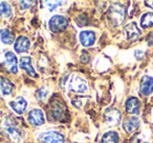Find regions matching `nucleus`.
<instances>
[{
  "mask_svg": "<svg viewBox=\"0 0 153 143\" xmlns=\"http://www.w3.org/2000/svg\"><path fill=\"white\" fill-rule=\"evenodd\" d=\"M125 107H126V111L129 114H131V115H137V114L140 113V102L135 97H130V98H128L127 101H126Z\"/></svg>",
  "mask_w": 153,
  "mask_h": 143,
  "instance_id": "2eb2a0df",
  "label": "nucleus"
},
{
  "mask_svg": "<svg viewBox=\"0 0 153 143\" xmlns=\"http://www.w3.org/2000/svg\"><path fill=\"white\" fill-rule=\"evenodd\" d=\"M19 65H20V67L23 70H25L30 76H32V77H37V73H36V70H35L34 66H33V61L30 57H28V56H23V57H21Z\"/></svg>",
  "mask_w": 153,
  "mask_h": 143,
  "instance_id": "ddd939ff",
  "label": "nucleus"
},
{
  "mask_svg": "<svg viewBox=\"0 0 153 143\" xmlns=\"http://www.w3.org/2000/svg\"><path fill=\"white\" fill-rule=\"evenodd\" d=\"M47 95H48V90L45 88H41L37 91V98L41 101H44L47 98Z\"/></svg>",
  "mask_w": 153,
  "mask_h": 143,
  "instance_id": "5701e85b",
  "label": "nucleus"
},
{
  "mask_svg": "<svg viewBox=\"0 0 153 143\" xmlns=\"http://www.w3.org/2000/svg\"><path fill=\"white\" fill-rule=\"evenodd\" d=\"M51 116L55 120H58V121H62L64 118V114H65V109H64L63 105L59 102H53V105H51Z\"/></svg>",
  "mask_w": 153,
  "mask_h": 143,
  "instance_id": "f3484780",
  "label": "nucleus"
},
{
  "mask_svg": "<svg viewBox=\"0 0 153 143\" xmlns=\"http://www.w3.org/2000/svg\"><path fill=\"white\" fill-rule=\"evenodd\" d=\"M68 26V20L66 17L62 15H55L49 19L48 21V28L51 32L53 33H60L66 30Z\"/></svg>",
  "mask_w": 153,
  "mask_h": 143,
  "instance_id": "7ed1b4c3",
  "label": "nucleus"
},
{
  "mask_svg": "<svg viewBox=\"0 0 153 143\" xmlns=\"http://www.w3.org/2000/svg\"><path fill=\"white\" fill-rule=\"evenodd\" d=\"M42 3H44V4H47V5H45V7H48V10L49 11H53L55 9H57L58 7H60V5L62 4V1H43Z\"/></svg>",
  "mask_w": 153,
  "mask_h": 143,
  "instance_id": "b1692460",
  "label": "nucleus"
},
{
  "mask_svg": "<svg viewBox=\"0 0 153 143\" xmlns=\"http://www.w3.org/2000/svg\"><path fill=\"white\" fill-rule=\"evenodd\" d=\"M121 112L117 109L114 107H110V109H106L104 113V122L109 126H117L121 122Z\"/></svg>",
  "mask_w": 153,
  "mask_h": 143,
  "instance_id": "39448f33",
  "label": "nucleus"
},
{
  "mask_svg": "<svg viewBox=\"0 0 153 143\" xmlns=\"http://www.w3.org/2000/svg\"><path fill=\"white\" fill-rule=\"evenodd\" d=\"M145 4H146L147 7L153 9V1H145Z\"/></svg>",
  "mask_w": 153,
  "mask_h": 143,
  "instance_id": "cd10ccee",
  "label": "nucleus"
},
{
  "mask_svg": "<svg viewBox=\"0 0 153 143\" xmlns=\"http://www.w3.org/2000/svg\"><path fill=\"white\" fill-rule=\"evenodd\" d=\"M0 90L4 96H9L12 94L14 90V84L12 83V81L10 79L5 77H1L0 78Z\"/></svg>",
  "mask_w": 153,
  "mask_h": 143,
  "instance_id": "a211bd4d",
  "label": "nucleus"
},
{
  "mask_svg": "<svg viewBox=\"0 0 153 143\" xmlns=\"http://www.w3.org/2000/svg\"><path fill=\"white\" fill-rule=\"evenodd\" d=\"M38 140L40 143H64L65 138L61 133L51 130L41 133L38 136Z\"/></svg>",
  "mask_w": 153,
  "mask_h": 143,
  "instance_id": "20e7f679",
  "label": "nucleus"
},
{
  "mask_svg": "<svg viewBox=\"0 0 153 143\" xmlns=\"http://www.w3.org/2000/svg\"><path fill=\"white\" fill-rule=\"evenodd\" d=\"M2 130L5 136L14 143H20L23 138V133L18 127L17 125L14 124V122L11 121V119H5L2 122Z\"/></svg>",
  "mask_w": 153,
  "mask_h": 143,
  "instance_id": "f03ea898",
  "label": "nucleus"
},
{
  "mask_svg": "<svg viewBox=\"0 0 153 143\" xmlns=\"http://www.w3.org/2000/svg\"><path fill=\"white\" fill-rule=\"evenodd\" d=\"M140 25L143 28H148L153 25V13L152 12H148L145 13L140 18Z\"/></svg>",
  "mask_w": 153,
  "mask_h": 143,
  "instance_id": "aec40b11",
  "label": "nucleus"
},
{
  "mask_svg": "<svg viewBox=\"0 0 153 143\" xmlns=\"http://www.w3.org/2000/svg\"><path fill=\"white\" fill-rule=\"evenodd\" d=\"M107 17H108V20L112 25H121L126 17V7L121 3H114V4L110 5Z\"/></svg>",
  "mask_w": 153,
  "mask_h": 143,
  "instance_id": "f257e3e1",
  "label": "nucleus"
},
{
  "mask_svg": "<svg viewBox=\"0 0 153 143\" xmlns=\"http://www.w3.org/2000/svg\"><path fill=\"white\" fill-rule=\"evenodd\" d=\"M0 16L4 18H10L12 16V7L10 3L2 1L0 2Z\"/></svg>",
  "mask_w": 153,
  "mask_h": 143,
  "instance_id": "412c9836",
  "label": "nucleus"
},
{
  "mask_svg": "<svg viewBox=\"0 0 153 143\" xmlns=\"http://www.w3.org/2000/svg\"><path fill=\"white\" fill-rule=\"evenodd\" d=\"M27 120L30 123V125L40 126V125H43V124H44L45 117H44V114H43V112L41 111V109H34L28 113Z\"/></svg>",
  "mask_w": 153,
  "mask_h": 143,
  "instance_id": "423d86ee",
  "label": "nucleus"
},
{
  "mask_svg": "<svg viewBox=\"0 0 153 143\" xmlns=\"http://www.w3.org/2000/svg\"><path fill=\"white\" fill-rule=\"evenodd\" d=\"M30 46V41L26 36L18 37V38L16 39L15 43H14V49H15V51L19 54L28 51Z\"/></svg>",
  "mask_w": 153,
  "mask_h": 143,
  "instance_id": "f8f14e48",
  "label": "nucleus"
},
{
  "mask_svg": "<svg viewBox=\"0 0 153 143\" xmlns=\"http://www.w3.org/2000/svg\"><path fill=\"white\" fill-rule=\"evenodd\" d=\"M4 62H5V65H7V70H9L12 74H17L18 60L15 54L12 53V52H7V53L4 54Z\"/></svg>",
  "mask_w": 153,
  "mask_h": 143,
  "instance_id": "1a4fd4ad",
  "label": "nucleus"
},
{
  "mask_svg": "<svg viewBox=\"0 0 153 143\" xmlns=\"http://www.w3.org/2000/svg\"><path fill=\"white\" fill-rule=\"evenodd\" d=\"M80 42L83 46H91L96 42V34L92 31H82L80 33Z\"/></svg>",
  "mask_w": 153,
  "mask_h": 143,
  "instance_id": "4468645a",
  "label": "nucleus"
},
{
  "mask_svg": "<svg viewBox=\"0 0 153 143\" xmlns=\"http://www.w3.org/2000/svg\"><path fill=\"white\" fill-rule=\"evenodd\" d=\"M0 37H1V41H2V43H4V44L9 45V44H12V43L14 42L13 35H12L11 32H10L9 30H7V28L0 31Z\"/></svg>",
  "mask_w": 153,
  "mask_h": 143,
  "instance_id": "4be33fe9",
  "label": "nucleus"
},
{
  "mask_svg": "<svg viewBox=\"0 0 153 143\" xmlns=\"http://www.w3.org/2000/svg\"><path fill=\"white\" fill-rule=\"evenodd\" d=\"M19 4L22 10H26L30 7V4H33V2L32 1H20Z\"/></svg>",
  "mask_w": 153,
  "mask_h": 143,
  "instance_id": "a878e982",
  "label": "nucleus"
},
{
  "mask_svg": "<svg viewBox=\"0 0 153 143\" xmlns=\"http://www.w3.org/2000/svg\"><path fill=\"white\" fill-rule=\"evenodd\" d=\"M124 31H125L126 35H127L128 40H136L137 38H140V34H142L140 30L137 28V24L134 21L126 24L125 28H124Z\"/></svg>",
  "mask_w": 153,
  "mask_h": 143,
  "instance_id": "9d476101",
  "label": "nucleus"
},
{
  "mask_svg": "<svg viewBox=\"0 0 153 143\" xmlns=\"http://www.w3.org/2000/svg\"><path fill=\"white\" fill-rule=\"evenodd\" d=\"M135 58L137 60H140L143 57H144V52L143 51H140V49H137V51H135Z\"/></svg>",
  "mask_w": 153,
  "mask_h": 143,
  "instance_id": "bb28decb",
  "label": "nucleus"
},
{
  "mask_svg": "<svg viewBox=\"0 0 153 143\" xmlns=\"http://www.w3.org/2000/svg\"><path fill=\"white\" fill-rule=\"evenodd\" d=\"M10 106L18 115H22L27 109V101L23 97H17L10 102Z\"/></svg>",
  "mask_w": 153,
  "mask_h": 143,
  "instance_id": "6e6552de",
  "label": "nucleus"
},
{
  "mask_svg": "<svg viewBox=\"0 0 153 143\" xmlns=\"http://www.w3.org/2000/svg\"><path fill=\"white\" fill-rule=\"evenodd\" d=\"M138 126H140V120H138L137 117H133V116L125 119V121L123 122L124 130L128 134L133 133L135 130H137Z\"/></svg>",
  "mask_w": 153,
  "mask_h": 143,
  "instance_id": "dca6fc26",
  "label": "nucleus"
},
{
  "mask_svg": "<svg viewBox=\"0 0 153 143\" xmlns=\"http://www.w3.org/2000/svg\"><path fill=\"white\" fill-rule=\"evenodd\" d=\"M120 136L117 132H107L103 135L102 137V143H119Z\"/></svg>",
  "mask_w": 153,
  "mask_h": 143,
  "instance_id": "6ab92c4d",
  "label": "nucleus"
},
{
  "mask_svg": "<svg viewBox=\"0 0 153 143\" xmlns=\"http://www.w3.org/2000/svg\"><path fill=\"white\" fill-rule=\"evenodd\" d=\"M140 92L144 96H149L153 93V78L150 76H144L140 80Z\"/></svg>",
  "mask_w": 153,
  "mask_h": 143,
  "instance_id": "9b49d317",
  "label": "nucleus"
},
{
  "mask_svg": "<svg viewBox=\"0 0 153 143\" xmlns=\"http://www.w3.org/2000/svg\"><path fill=\"white\" fill-rule=\"evenodd\" d=\"M90 60V56L89 54L87 53V52H83L81 55V61L83 62V63H88Z\"/></svg>",
  "mask_w": 153,
  "mask_h": 143,
  "instance_id": "393cba45",
  "label": "nucleus"
},
{
  "mask_svg": "<svg viewBox=\"0 0 153 143\" xmlns=\"http://www.w3.org/2000/svg\"><path fill=\"white\" fill-rule=\"evenodd\" d=\"M70 88L71 91L74 93H79V94H83L88 90V84L85 79H83L80 76H74L71 80L70 83Z\"/></svg>",
  "mask_w": 153,
  "mask_h": 143,
  "instance_id": "0eeeda50",
  "label": "nucleus"
}]
</instances>
